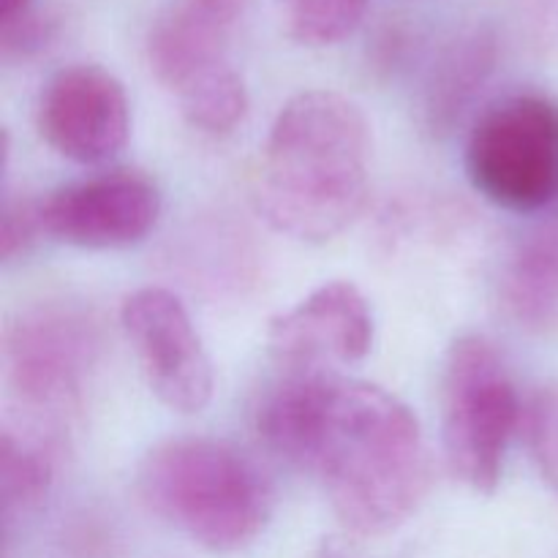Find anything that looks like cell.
Listing matches in <instances>:
<instances>
[{
	"instance_id": "17",
	"label": "cell",
	"mask_w": 558,
	"mask_h": 558,
	"mask_svg": "<svg viewBox=\"0 0 558 558\" xmlns=\"http://www.w3.org/2000/svg\"><path fill=\"white\" fill-rule=\"evenodd\" d=\"M523 428L539 477L558 499V385H545L534 392L523 412Z\"/></svg>"
},
{
	"instance_id": "1",
	"label": "cell",
	"mask_w": 558,
	"mask_h": 558,
	"mask_svg": "<svg viewBox=\"0 0 558 558\" xmlns=\"http://www.w3.org/2000/svg\"><path fill=\"white\" fill-rule=\"evenodd\" d=\"M254 425L276 456L314 474L352 537L396 532L428 494L417 414L379 385L332 371L281 368L256 401Z\"/></svg>"
},
{
	"instance_id": "3",
	"label": "cell",
	"mask_w": 558,
	"mask_h": 558,
	"mask_svg": "<svg viewBox=\"0 0 558 558\" xmlns=\"http://www.w3.org/2000/svg\"><path fill=\"white\" fill-rule=\"evenodd\" d=\"M136 488L147 510L210 554H238L267 529L276 507L270 480L221 439L180 436L153 447Z\"/></svg>"
},
{
	"instance_id": "18",
	"label": "cell",
	"mask_w": 558,
	"mask_h": 558,
	"mask_svg": "<svg viewBox=\"0 0 558 558\" xmlns=\"http://www.w3.org/2000/svg\"><path fill=\"white\" fill-rule=\"evenodd\" d=\"M36 238H41L36 202H5L3 229H0L3 262H14L16 256H25Z\"/></svg>"
},
{
	"instance_id": "2",
	"label": "cell",
	"mask_w": 558,
	"mask_h": 558,
	"mask_svg": "<svg viewBox=\"0 0 558 558\" xmlns=\"http://www.w3.org/2000/svg\"><path fill=\"white\" fill-rule=\"evenodd\" d=\"M371 123L336 90H303L278 109L254 169V202L276 232L327 243L363 210Z\"/></svg>"
},
{
	"instance_id": "13",
	"label": "cell",
	"mask_w": 558,
	"mask_h": 558,
	"mask_svg": "<svg viewBox=\"0 0 558 558\" xmlns=\"http://www.w3.org/2000/svg\"><path fill=\"white\" fill-rule=\"evenodd\" d=\"M496 69V38L474 31L456 38L430 69L423 93V120L434 134H450L483 93Z\"/></svg>"
},
{
	"instance_id": "5",
	"label": "cell",
	"mask_w": 558,
	"mask_h": 558,
	"mask_svg": "<svg viewBox=\"0 0 558 558\" xmlns=\"http://www.w3.org/2000/svg\"><path fill=\"white\" fill-rule=\"evenodd\" d=\"M523 412L496 343L477 332L458 338L441 368V447L456 480L474 494H494Z\"/></svg>"
},
{
	"instance_id": "8",
	"label": "cell",
	"mask_w": 558,
	"mask_h": 558,
	"mask_svg": "<svg viewBox=\"0 0 558 558\" xmlns=\"http://www.w3.org/2000/svg\"><path fill=\"white\" fill-rule=\"evenodd\" d=\"M41 238L85 251L142 243L161 216V191L136 169H109L36 202Z\"/></svg>"
},
{
	"instance_id": "16",
	"label": "cell",
	"mask_w": 558,
	"mask_h": 558,
	"mask_svg": "<svg viewBox=\"0 0 558 558\" xmlns=\"http://www.w3.org/2000/svg\"><path fill=\"white\" fill-rule=\"evenodd\" d=\"M368 0H278L287 36L300 47L325 49L347 41L363 22Z\"/></svg>"
},
{
	"instance_id": "15",
	"label": "cell",
	"mask_w": 558,
	"mask_h": 558,
	"mask_svg": "<svg viewBox=\"0 0 558 558\" xmlns=\"http://www.w3.org/2000/svg\"><path fill=\"white\" fill-rule=\"evenodd\" d=\"M180 112L196 131L210 136L232 134L248 114V90L232 65L194 82L178 96Z\"/></svg>"
},
{
	"instance_id": "19",
	"label": "cell",
	"mask_w": 558,
	"mask_h": 558,
	"mask_svg": "<svg viewBox=\"0 0 558 558\" xmlns=\"http://www.w3.org/2000/svg\"><path fill=\"white\" fill-rule=\"evenodd\" d=\"M33 16V0H0V27L14 31Z\"/></svg>"
},
{
	"instance_id": "11",
	"label": "cell",
	"mask_w": 558,
	"mask_h": 558,
	"mask_svg": "<svg viewBox=\"0 0 558 558\" xmlns=\"http://www.w3.org/2000/svg\"><path fill=\"white\" fill-rule=\"evenodd\" d=\"M248 0H167L147 31L153 76L180 96L194 82L227 69L229 41Z\"/></svg>"
},
{
	"instance_id": "10",
	"label": "cell",
	"mask_w": 558,
	"mask_h": 558,
	"mask_svg": "<svg viewBox=\"0 0 558 558\" xmlns=\"http://www.w3.org/2000/svg\"><path fill=\"white\" fill-rule=\"evenodd\" d=\"M267 347L278 368L330 371L360 363L374 347V314L352 281H327L272 316Z\"/></svg>"
},
{
	"instance_id": "7",
	"label": "cell",
	"mask_w": 558,
	"mask_h": 558,
	"mask_svg": "<svg viewBox=\"0 0 558 558\" xmlns=\"http://www.w3.org/2000/svg\"><path fill=\"white\" fill-rule=\"evenodd\" d=\"M120 327L153 396L172 412L194 414L213 398V363L189 308L163 287L125 294Z\"/></svg>"
},
{
	"instance_id": "6",
	"label": "cell",
	"mask_w": 558,
	"mask_h": 558,
	"mask_svg": "<svg viewBox=\"0 0 558 558\" xmlns=\"http://www.w3.org/2000/svg\"><path fill=\"white\" fill-rule=\"evenodd\" d=\"M466 174L477 194L510 213L558 205V104L518 93L490 107L466 140Z\"/></svg>"
},
{
	"instance_id": "4",
	"label": "cell",
	"mask_w": 558,
	"mask_h": 558,
	"mask_svg": "<svg viewBox=\"0 0 558 558\" xmlns=\"http://www.w3.org/2000/svg\"><path fill=\"white\" fill-rule=\"evenodd\" d=\"M101 357V327L82 305L47 300L20 311L5 330V387L14 423L63 439L85 403V390Z\"/></svg>"
},
{
	"instance_id": "12",
	"label": "cell",
	"mask_w": 558,
	"mask_h": 558,
	"mask_svg": "<svg viewBox=\"0 0 558 558\" xmlns=\"http://www.w3.org/2000/svg\"><path fill=\"white\" fill-rule=\"evenodd\" d=\"M499 300L515 327L558 332V213L529 229L501 262Z\"/></svg>"
},
{
	"instance_id": "9",
	"label": "cell",
	"mask_w": 558,
	"mask_h": 558,
	"mask_svg": "<svg viewBox=\"0 0 558 558\" xmlns=\"http://www.w3.org/2000/svg\"><path fill=\"white\" fill-rule=\"evenodd\" d=\"M36 129L41 140L69 161L82 167L107 163L129 142V93L104 65H65L49 76L38 96Z\"/></svg>"
},
{
	"instance_id": "14",
	"label": "cell",
	"mask_w": 558,
	"mask_h": 558,
	"mask_svg": "<svg viewBox=\"0 0 558 558\" xmlns=\"http://www.w3.org/2000/svg\"><path fill=\"white\" fill-rule=\"evenodd\" d=\"M60 439L27 425L9 423L0 430V499L5 532L16 518L36 510L49 496L58 472Z\"/></svg>"
}]
</instances>
